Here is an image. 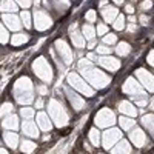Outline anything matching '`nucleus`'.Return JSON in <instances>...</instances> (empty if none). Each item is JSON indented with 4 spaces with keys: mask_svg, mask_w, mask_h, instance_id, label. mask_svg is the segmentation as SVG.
<instances>
[{
    "mask_svg": "<svg viewBox=\"0 0 154 154\" xmlns=\"http://www.w3.org/2000/svg\"><path fill=\"white\" fill-rule=\"evenodd\" d=\"M77 72H79L94 89H103L111 83V77L102 69H99L94 63L91 60H88L86 57L80 59L77 62Z\"/></svg>",
    "mask_w": 154,
    "mask_h": 154,
    "instance_id": "nucleus-1",
    "label": "nucleus"
},
{
    "mask_svg": "<svg viewBox=\"0 0 154 154\" xmlns=\"http://www.w3.org/2000/svg\"><path fill=\"white\" fill-rule=\"evenodd\" d=\"M12 96H14L16 102L23 106H26L34 102V85L29 77L22 75L20 79L16 80L14 88H12Z\"/></svg>",
    "mask_w": 154,
    "mask_h": 154,
    "instance_id": "nucleus-2",
    "label": "nucleus"
},
{
    "mask_svg": "<svg viewBox=\"0 0 154 154\" xmlns=\"http://www.w3.org/2000/svg\"><path fill=\"white\" fill-rule=\"evenodd\" d=\"M48 114H49L51 120H53V123L57 128L66 126L68 122H69V114H68L65 105L57 99H51L48 102Z\"/></svg>",
    "mask_w": 154,
    "mask_h": 154,
    "instance_id": "nucleus-3",
    "label": "nucleus"
},
{
    "mask_svg": "<svg viewBox=\"0 0 154 154\" xmlns=\"http://www.w3.org/2000/svg\"><path fill=\"white\" fill-rule=\"evenodd\" d=\"M31 68H32V72L43 83H51V82H53V79H54V69H53V66H51V63L43 56H38L37 59H34V62L31 63Z\"/></svg>",
    "mask_w": 154,
    "mask_h": 154,
    "instance_id": "nucleus-4",
    "label": "nucleus"
},
{
    "mask_svg": "<svg viewBox=\"0 0 154 154\" xmlns=\"http://www.w3.org/2000/svg\"><path fill=\"white\" fill-rule=\"evenodd\" d=\"M66 80H68V85L72 89H75L77 93H80V94H83L86 97H93L96 94V89H93V86L89 85L79 72H75V71L69 72L66 75Z\"/></svg>",
    "mask_w": 154,
    "mask_h": 154,
    "instance_id": "nucleus-5",
    "label": "nucleus"
},
{
    "mask_svg": "<svg viewBox=\"0 0 154 154\" xmlns=\"http://www.w3.org/2000/svg\"><path fill=\"white\" fill-rule=\"evenodd\" d=\"M117 122V117H116V114L112 109L109 108H102L97 111V114L94 116V125L97 128H103V130H106V128H111L114 126V123Z\"/></svg>",
    "mask_w": 154,
    "mask_h": 154,
    "instance_id": "nucleus-6",
    "label": "nucleus"
},
{
    "mask_svg": "<svg viewBox=\"0 0 154 154\" xmlns=\"http://www.w3.org/2000/svg\"><path fill=\"white\" fill-rule=\"evenodd\" d=\"M32 19H34V26H35V29L40 31V32L48 31L51 26H53V23H54L53 17H51L45 9H40V8L34 9Z\"/></svg>",
    "mask_w": 154,
    "mask_h": 154,
    "instance_id": "nucleus-7",
    "label": "nucleus"
},
{
    "mask_svg": "<svg viewBox=\"0 0 154 154\" xmlns=\"http://www.w3.org/2000/svg\"><path fill=\"white\" fill-rule=\"evenodd\" d=\"M54 51L57 53L59 59L63 62V65L65 66H69L72 60H74V54H72V51L69 48V45L65 42V40H62V38H57V40L54 42Z\"/></svg>",
    "mask_w": 154,
    "mask_h": 154,
    "instance_id": "nucleus-8",
    "label": "nucleus"
},
{
    "mask_svg": "<svg viewBox=\"0 0 154 154\" xmlns=\"http://www.w3.org/2000/svg\"><path fill=\"white\" fill-rule=\"evenodd\" d=\"M128 139H130V142L140 148V149H143V148H148L149 145H152L149 142V139L145 133V130H142V128H139V126H134L133 130H130V134H128Z\"/></svg>",
    "mask_w": 154,
    "mask_h": 154,
    "instance_id": "nucleus-9",
    "label": "nucleus"
},
{
    "mask_svg": "<svg viewBox=\"0 0 154 154\" xmlns=\"http://www.w3.org/2000/svg\"><path fill=\"white\" fill-rule=\"evenodd\" d=\"M120 139H122V130L120 128H116V126L106 128L103 131V134H102V146L105 149H111Z\"/></svg>",
    "mask_w": 154,
    "mask_h": 154,
    "instance_id": "nucleus-10",
    "label": "nucleus"
},
{
    "mask_svg": "<svg viewBox=\"0 0 154 154\" xmlns=\"http://www.w3.org/2000/svg\"><path fill=\"white\" fill-rule=\"evenodd\" d=\"M63 94H65L66 100L69 102V105L74 108V111H83L86 108V102L83 100V97L79 96V93L75 91V89H72L71 86H65L63 88Z\"/></svg>",
    "mask_w": 154,
    "mask_h": 154,
    "instance_id": "nucleus-11",
    "label": "nucleus"
},
{
    "mask_svg": "<svg viewBox=\"0 0 154 154\" xmlns=\"http://www.w3.org/2000/svg\"><path fill=\"white\" fill-rule=\"evenodd\" d=\"M122 91L126 96H130L131 99L148 93V91H145V89H143V86L139 83V80L136 79V77H128V79L123 82V85H122Z\"/></svg>",
    "mask_w": 154,
    "mask_h": 154,
    "instance_id": "nucleus-12",
    "label": "nucleus"
},
{
    "mask_svg": "<svg viewBox=\"0 0 154 154\" xmlns=\"http://www.w3.org/2000/svg\"><path fill=\"white\" fill-rule=\"evenodd\" d=\"M136 79L148 93H154V74H151L145 68H139L136 69Z\"/></svg>",
    "mask_w": 154,
    "mask_h": 154,
    "instance_id": "nucleus-13",
    "label": "nucleus"
},
{
    "mask_svg": "<svg viewBox=\"0 0 154 154\" xmlns=\"http://www.w3.org/2000/svg\"><path fill=\"white\" fill-rule=\"evenodd\" d=\"M97 65H99L100 68L106 69V71L116 72V71L120 69L122 63H120V60H119L117 57L108 54V56H99V57H97Z\"/></svg>",
    "mask_w": 154,
    "mask_h": 154,
    "instance_id": "nucleus-14",
    "label": "nucleus"
},
{
    "mask_svg": "<svg viewBox=\"0 0 154 154\" xmlns=\"http://www.w3.org/2000/svg\"><path fill=\"white\" fill-rule=\"evenodd\" d=\"M2 23L9 31H14V32H20V29L23 28L20 16L17 14H2Z\"/></svg>",
    "mask_w": 154,
    "mask_h": 154,
    "instance_id": "nucleus-15",
    "label": "nucleus"
},
{
    "mask_svg": "<svg viewBox=\"0 0 154 154\" xmlns=\"http://www.w3.org/2000/svg\"><path fill=\"white\" fill-rule=\"evenodd\" d=\"M35 123L40 128V131H43V133H49L53 130V120H51L49 114L42 111V109L35 114Z\"/></svg>",
    "mask_w": 154,
    "mask_h": 154,
    "instance_id": "nucleus-16",
    "label": "nucleus"
},
{
    "mask_svg": "<svg viewBox=\"0 0 154 154\" xmlns=\"http://www.w3.org/2000/svg\"><path fill=\"white\" fill-rule=\"evenodd\" d=\"M77 25L75 23H72L71 26H69V38H71V43L77 48V49H82V48H85L86 46V42H85V37H83V34H82V31H79L75 28Z\"/></svg>",
    "mask_w": 154,
    "mask_h": 154,
    "instance_id": "nucleus-17",
    "label": "nucleus"
},
{
    "mask_svg": "<svg viewBox=\"0 0 154 154\" xmlns=\"http://www.w3.org/2000/svg\"><path fill=\"white\" fill-rule=\"evenodd\" d=\"M23 134L28 139H37L40 136V128L37 126V123L34 120H23V123L20 125Z\"/></svg>",
    "mask_w": 154,
    "mask_h": 154,
    "instance_id": "nucleus-18",
    "label": "nucleus"
},
{
    "mask_svg": "<svg viewBox=\"0 0 154 154\" xmlns=\"http://www.w3.org/2000/svg\"><path fill=\"white\" fill-rule=\"evenodd\" d=\"M117 108H119V112L126 116V117H137V114H139L137 108L133 105V102H130V100H120Z\"/></svg>",
    "mask_w": 154,
    "mask_h": 154,
    "instance_id": "nucleus-19",
    "label": "nucleus"
},
{
    "mask_svg": "<svg viewBox=\"0 0 154 154\" xmlns=\"http://www.w3.org/2000/svg\"><path fill=\"white\" fill-rule=\"evenodd\" d=\"M2 128H5L6 131H17L19 130V117L17 114H9L6 117L2 119Z\"/></svg>",
    "mask_w": 154,
    "mask_h": 154,
    "instance_id": "nucleus-20",
    "label": "nucleus"
},
{
    "mask_svg": "<svg viewBox=\"0 0 154 154\" xmlns=\"http://www.w3.org/2000/svg\"><path fill=\"white\" fill-rule=\"evenodd\" d=\"M131 142L126 139H120L117 143L111 148V154H131Z\"/></svg>",
    "mask_w": 154,
    "mask_h": 154,
    "instance_id": "nucleus-21",
    "label": "nucleus"
},
{
    "mask_svg": "<svg viewBox=\"0 0 154 154\" xmlns=\"http://www.w3.org/2000/svg\"><path fill=\"white\" fill-rule=\"evenodd\" d=\"M119 16V9L117 6H112V5H108L105 8H102V17H103L105 23H112Z\"/></svg>",
    "mask_w": 154,
    "mask_h": 154,
    "instance_id": "nucleus-22",
    "label": "nucleus"
},
{
    "mask_svg": "<svg viewBox=\"0 0 154 154\" xmlns=\"http://www.w3.org/2000/svg\"><path fill=\"white\" fill-rule=\"evenodd\" d=\"M3 142L11 148V149H16L20 145V137L17 136L16 131H5L3 133Z\"/></svg>",
    "mask_w": 154,
    "mask_h": 154,
    "instance_id": "nucleus-23",
    "label": "nucleus"
},
{
    "mask_svg": "<svg viewBox=\"0 0 154 154\" xmlns=\"http://www.w3.org/2000/svg\"><path fill=\"white\" fill-rule=\"evenodd\" d=\"M19 9V5L16 0H2L0 2V12L2 14H16Z\"/></svg>",
    "mask_w": 154,
    "mask_h": 154,
    "instance_id": "nucleus-24",
    "label": "nucleus"
},
{
    "mask_svg": "<svg viewBox=\"0 0 154 154\" xmlns=\"http://www.w3.org/2000/svg\"><path fill=\"white\" fill-rule=\"evenodd\" d=\"M45 3L57 12H63L69 8V0H45Z\"/></svg>",
    "mask_w": 154,
    "mask_h": 154,
    "instance_id": "nucleus-25",
    "label": "nucleus"
},
{
    "mask_svg": "<svg viewBox=\"0 0 154 154\" xmlns=\"http://www.w3.org/2000/svg\"><path fill=\"white\" fill-rule=\"evenodd\" d=\"M88 140L93 146H100L102 145V134H100L97 126H93L91 130L88 131Z\"/></svg>",
    "mask_w": 154,
    "mask_h": 154,
    "instance_id": "nucleus-26",
    "label": "nucleus"
},
{
    "mask_svg": "<svg viewBox=\"0 0 154 154\" xmlns=\"http://www.w3.org/2000/svg\"><path fill=\"white\" fill-rule=\"evenodd\" d=\"M140 122H142V126L145 128V130L152 136V139H154V112L145 114L143 117L140 119Z\"/></svg>",
    "mask_w": 154,
    "mask_h": 154,
    "instance_id": "nucleus-27",
    "label": "nucleus"
},
{
    "mask_svg": "<svg viewBox=\"0 0 154 154\" xmlns=\"http://www.w3.org/2000/svg\"><path fill=\"white\" fill-rule=\"evenodd\" d=\"M82 34L85 37V40H96V37H97V32H96V26H93V23H85L83 26H82Z\"/></svg>",
    "mask_w": 154,
    "mask_h": 154,
    "instance_id": "nucleus-28",
    "label": "nucleus"
},
{
    "mask_svg": "<svg viewBox=\"0 0 154 154\" xmlns=\"http://www.w3.org/2000/svg\"><path fill=\"white\" fill-rule=\"evenodd\" d=\"M11 45L12 46H22L25 43H28L29 42V35L26 32H16L14 35L11 37Z\"/></svg>",
    "mask_w": 154,
    "mask_h": 154,
    "instance_id": "nucleus-29",
    "label": "nucleus"
},
{
    "mask_svg": "<svg viewBox=\"0 0 154 154\" xmlns=\"http://www.w3.org/2000/svg\"><path fill=\"white\" fill-rule=\"evenodd\" d=\"M114 53L119 57H126L131 53V45L126 43V42H117L116 43V48H114Z\"/></svg>",
    "mask_w": 154,
    "mask_h": 154,
    "instance_id": "nucleus-30",
    "label": "nucleus"
},
{
    "mask_svg": "<svg viewBox=\"0 0 154 154\" xmlns=\"http://www.w3.org/2000/svg\"><path fill=\"white\" fill-rule=\"evenodd\" d=\"M19 146H20V151L23 154H32L35 151V148H37L35 142H32V140H29V139H23Z\"/></svg>",
    "mask_w": 154,
    "mask_h": 154,
    "instance_id": "nucleus-31",
    "label": "nucleus"
},
{
    "mask_svg": "<svg viewBox=\"0 0 154 154\" xmlns=\"http://www.w3.org/2000/svg\"><path fill=\"white\" fill-rule=\"evenodd\" d=\"M119 125H120V130L125 131H130L136 126V120L134 117H126V116H120L119 117Z\"/></svg>",
    "mask_w": 154,
    "mask_h": 154,
    "instance_id": "nucleus-32",
    "label": "nucleus"
},
{
    "mask_svg": "<svg viewBox=\"0 0 154 154\" xmlns=\"http://www.w3.org/2000/svg\"><path fill=\"white\" fill-rule=\"evenodd\" d=\"M20 20H22L23 28L29 29V28H31V25H32V14H31L28 9H23V11L20 12Z\"/></svg>",
    "mask_w": 154,
    "mask_h": 154,
    "instance_id": "nucleus-33",
    "label": "nucleus"
},
{
    "mask_svg": "<svg viewBox=\"0 0 154 154\" xmlns=\"http://www.w3.org/2000/svg\"><path fill=\"white\" fill-rule=\"evenodd\" d=\"M14 112V103H11V102H3L2 105H0V117H6V116L12 114Z\"/></svg>",
    "mask_w": 154,
    "mask_h": 154,
    "instance_id": "nucleus-34",
    "label": "nucleus"
},
{
    "mask_svg": "<svg viewBox=\"0 0 154 154\" xmlns=\"http://www.w3.org/2000/svg\"><path fill=\"white\" fill-rule=\"evenodd\" d=\"M11 40L9 37V29L5 26L3 23H0V45H5Z\"/></svg>",
    "mask_w": 154,
    "mask_h": 154,
    "instance_id": "nucleus-35",
    "label": "nucleus"
},
{
    "mask_svg": "<svg viewBox=\"0 0 154 154\" xmlns=\"http://www.w3.org/2000/svg\"><path fill=\"white\" fill-rule=\"evenodd\" d=\"M20 116H22L23 120H32V117L35 116L34 108H31V106H23V108L20 109Z\"/></svg>",
    "mask_w": 154,
    "mask_h": 154,
    "instance_id": "nucleus-36",
    "label": "nucleus"
},
{
    "mask_svg": "<svg viewBox=\"0 0 154 154\" xmlns=\"http://www.w3.org/2000/svg\"><path fill=\"white\" fill-rule=\"evenodd\" d=\"M117 35L116 34H112V32H108L106 35H103L102 37V43H105V45H108V46H112V45H116L117 43Z\"/></svg>",
    "mask_w": 154,
    "mask_h": 154,
    "instance_id": "nucleus-37",
    "label": "nucleus"
},
{
    "mask_svg": "<svg viewBox=\"0 0 154 154\" xmlns=\"http://www.w3.org/2000/svg\"><path fill=\"white\" fill-rule=\"evenodd\" d=\"M112 28H114L116 31H123V29H125V16L119 14L117 19L112 22Z\"/></svg>",
    "mask_w": 154,
    "mask_h": 154,
    "instance_id": "nucleus-38",
    "label": "nucleus"
},
{
    "mask_svg": "<svg viewBox=\"0 0 154 154\" xmlns=\"http://www.w3.org/2000/svg\"><path fill=\"white\" fill-rule=\"evenodd\" d=\"M96 53H97V56H108V54L112 53V51H111V46H108L105 43H99L96 46Z\"/></svg>",
    "mask_w": 154,
    "mask_h": 154,
    "instance_id": "nucleus-39",
    "label": "nucleus"
},
{
    "mask_svg": "<svg viewBox=\"0 0 154 154\" xmlns=\"http://www.w3.org/2000/svg\"><path fill=\"white\" fill-rule=\"evenodd\" d=\"M96 32H97V35H106V34L109 32L108 25H106V23L99 22V23H97V26H96Z\"/></svg>",
    "mask_w": 154,
    "mask_h": 154,
    "instance_id": "nucleus-40",
    "label": "nucleus"
},
{
    "mask_svg": "<svg viewBox=\"0 0 154 154\" xmlns=\"http://www.w3.org/2000/svg\"><path fill=\"white\" fill-rule=\"evenodd\" d=\"M96 19H97V14H96L94 9H88V11L85 12V20H86V23H94Z\"/></svg>",
    "mask_w": 154,
    "mask_h": 154,
    "instance_id": "nucleus-41",
    "label": "nucleus"
},
{
    "mask_svg": "<svg viewBox=\"0 0 154 154\" xmlns=\"http://www.w3.org/2000/svg\"><path fill=\"white\" fill-rule=\"evenodd\" d=\"M32 2L34 0H16V3L22 8V9H29L32 6Z\"/></svg>",
    "mask_w": 154,
    "mask_h": 154,
    "instance_id": "nucleus-42",
    "label": "nucleus"
},
{
    "mask_svg": "<svg viewBox=\"0 0 154 154\" xmlns=\"http://www.w3.org/2000/svg\"><path fill=\"white\" fill-rule=\"evenodd\" d=\"M35 89H37V93L40 94V96H46V94L49 93L46 85H37V86H35Z\"/></svg>",
    "mask_w": 154,
    "mask_h": 154,
    "instance_id": "nucleus-43",
    "label": "nucleus"
},
{
    "mask_svg": "<svg viewBox=\"0 0 154 154\" xmlns=\"http://www.w3.org/2000/svg\"><path fill=\"white\" fill-rule=\"evenodd\" d=\"M139 23L142 25V26H146V25L149 23V17L146 14H140L139 16Z\"/></svg>",
    "mask_w": 154,
    "mask_h": 154,
    "instance_id": "nucleus-44",
    "label": "nucleus"
},
{
    "mask_svg": "<svg viewBox=\"0 0 154 154\" xmlns=\"http://www.w3.org/2000/svg\"><path fill=\"white\" fill-rule=\"evenodd\" d=\"M151 8H152V2H151V0H143V2L140 3V9H143V11L151 9Z\"/></svg>",
    "mask_w": 154,
    "mask_h": 154,
    "instance_id": "nucleus-45",
    "label": "nucleus"
},
{
    "mask_svg": "<svg viewBox=\"0 0 154 154\" xmlns=\"http://www.w3.org/2000/svg\"><path fill=\"white\" fill-rule=\"evenodd\" d=\"M146 63L154 68V49H151L149 53H148V56H146Z\"/></svg>",
    "mask_w": 154,
    "mask_h": 154,
    "instance_id": "nucleus-46",
    "label": "nucleus"
},
{
    "mask_svg": "<svg viewBox=\"0 0 154 154\" xmlns=\"http://www.w3.org/2000/svg\"><path fill=\"white\" fill-rule=\"evenodd\" d=\"M137 31H139V26H137L136 23H130V25L126 26V32H131V34H134V32H137Z\"/></svg>",
    "mask_w": 154,
    "mask_h": 154,
    "instance_id": "nucleus-47",
    "label": "nucleus"
},
{
    "mask_svg": "<svg viewBox=\"0 0 154 154\" xmlns=\"http://www.w3.org/2000/svg\"><path fill=\"white\" fill-rule=\"evenodd\" d=\"M34 105H35V108H38V109H42V108L45 106V102H43V99L40 97V99H37V100H34Z\"/></svg>",
    "mask_w": 154,
    "mask_h": 154,
    "instance_id": "nucleus-48",
    "label": "nucleus"
},
{
    "mask_svg": "<svg viewBox=\"0 0 154 154\" xmlns=\"http://www.w3.org/2000/svg\"><path fill=\"white\" fill-rule=\"evenodd\" d=\"M97 53H86V59L91 60V62H97Z\"/></svg>",
    "mask_w": 154,
    "mask_h": 154,
    "instance_id": "nucleus-49",
    "label": "nucleus"
},
{
    "mask_svg": "<svg viewBox=\"0 0 154 154\" xmlns=\"http://www.w3.org/2000/svg\"><path fill=\"white\" fill-rule=\"evenodd\" d=\"M97 45H99L97 40H89V42L86 43V48H88V49H93V48H96Z\"/></svg>",
    "mask_w": 154,
    "mask_h": 154,
    "instance_id": "nucleus-50",
    "label": "nucleus"
},
{
    "mask_svg": "<svg viewBox=\"0 0 154 154\" xmlns=\"http://www.w3.org/2000/svg\"><path fill=\"white\" fill-rule=\"evenodd\" d=\"M125 11H126V12H128V14H130V16H131V14H133V12H134V6H133V5H126V6H125Z\"/></svg>",
    "mask_w": 154,
    "mask_h": 154,
    "instance_id": "nucleus-51",
    "label": "nucleus"
},
{
    "mask_svg": "<svg viewBox=\"0 0 154 154\" xmlns=\"http://www.w3.org/2000/svg\"><path fill=\"white\" fill-rule=\"evenodd\" d=\"M99 6H100V9L105 8V6H108V0H100V2H99Z\"/></svg>",
    "mask_w": 154,
    "mask_h": 154,
    "instance_id": "nucleus-52",
    "label": "nucleus"
},
{
    "mask_svg": "<svg viewBox=\"0 0 154 154\" xmlns=\"http://www.w3.org/2000/svg\"><path fill=\"white\" fill-rule=\"evenodd\" d=\"M112 2L116 3V6H122L123 5V0H112Z\"/></svg>",
    "mask_w": 154,
    "mask_h": 154,
    "instance_id": "nucleus-53",
    "label": "nucleus"
},
{
    "mask_svg": "<svg viewBox=\"0 0 154 154\" xmlns=\"http://www.w3.org/2000/svg\"><path fill=\"white\" fill-rule=\"evenodd\" d=\"M128 19H130V22H131V23H136V22H137V17H136V16H133V14H131L130 17H128Z\"/></svg>",
    "mask_w": 154,
    "mask_h": 154,
    "instance_id": "nucleus-54",
    "label": "nucleus"
},
{
    "mask_svg": "<svg viewBox=\"0 0 154 154\" xmlns=\"http://www.w3.org/2000/svg\"><path fill=\"white\" fill-rule=\"evenodd\" d=\"M0 154H9L6 149H3V148H0Z\"/></svg>",
    "mask_w": 154,
    "mask_h": 154,
    "instance_id": "nucleus-55",
    "label": "nucleus"
},
{
    "mask_svg": "<svg viewBox=\"0 0 154 154\" xmlns=\"http://www.w3.org/2000/svg\"><path fill=\"white\" fill-rule=\"evenodd\" d=\"M42 140H43V142H46V140H49V136H43V139H42Z\"/></svg>",
    "mask_w": 154,
    "mask_h": 154,
    "instance_id": "nucleus-56",
    "label": "nucleus"
},
{
    "mask_svg": "<svg viewBox=\"0 0 154 154\" xmlns=\"http://www.w3.org/2000/svg\"><path fill=\"white\" fill-rule=\"evenodd\" d=\"M133 2H136V0H133Z\"/></svg>",
    "mask_w": 154,
    "mask_h": 154,
    "instance_id": "nucleus-57",
    "label": "nucleus"
},
{
    "mask_svg": "<svg viewBox=\"0 0 154 154\" xmlns=\"http://www.w3.org/2000/svg\"><path fill=\"white\" fill-rule=\"evenodd\" d=\"M99 154H102V152H99Z\"/></svg>",
    "mask_w": 154,
    "mask_h": 154,
    "instance_id": "nucleus-58",
    "label": "nucleus"
},
{
    "mask_svg": "<svg viewBox=\"0 0 154 154\" xmlns=\"http://www.w3.org/2000/svg\"><path fill=\"white\" fill-rule=\"evenodd\" d=\"M0 2H2V0H0Z\"/></svg>",
    "mask_w": 154,
    "mask_h": 154,
    "instance_id": "nucleus-59",
    "label": "nucleus"
}]
</instances>
